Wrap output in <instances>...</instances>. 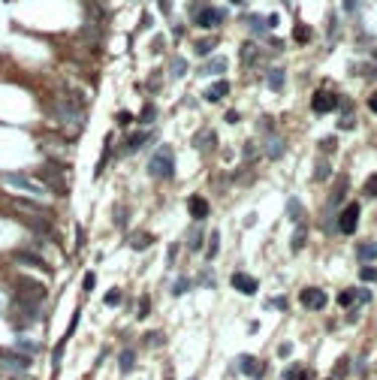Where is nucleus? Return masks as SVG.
Here are the masks:
<instances>
[{"label":"nucleus","mask_w":377,"mask_h":380,"mask_svg":"<svg viewBox=\"0 0 377 380\" xmlns=\"http://www.w3.org/2000/svg\"><path fill=\"white\" fill-rule=\"evenodd\" d=\"M45 302V287L30 281V278H18L15 281V308H21L27 317L36 314V308Z\"/></svg>","instance_id":"nucleus-1"},{"label":"nucleus","mask_w":377,"mask_h":380,"mask_svg":"<svg viewBox=\"0 0 377 380\" xmlns=\"http://www.w3.org/2000/svg\"><path fill=\"white\" fill-rule=\"evenodd\" d=\"M148 172H151L154 178H160V181H166V178L175 175V154H172L169 145H160V148L151 154V160H148Z\"/></svg>","instance_id":"nucleus-2"},{"label":"nucleus","mask_w":377,"mask_h":380,"mask_svg":"<svg viewBox=\"0 0 377 380\" xmlns=\"http://www.w3.org/2000/svg\"><path fill=\"white\" fill-rule=\"evenodd\" d=\"M3 184H6V187H18V190H24V193H30V196H39V199L48 196V187H45L42 181L27 178V175H21V172H9V175H3Z\"/></svg>","instance_id":"nucleus-3"},{"label":"nucleus","mask_w":377,"mask_h":380,"mask_svg":"<svg viewBox=\"0 0 377 380\" xmlns=\"http://www.w3.org/2000/svg\"><path fill=\"white\" fill-rule=\"evenodd\" d=\"M30 368V356L18 353V350H0V371L6 374H24Z\"/></svg>","instance_id":"nucleus-4"},{"label":"nucleus","mask_w":377,"mask_h":380,"mask_svg":"<svg viewBox=\"0 0 377 380\" xmlns=\"http://www.w3.org/2000/svg\"><path fill=\"white\" fill-rule=\"evenodd\" d=\"M263 148H266V154L269 157H284V148H287V142H284V136L281 133H275L272 127H269V118H263Z\"/></svg>","instance_id":"nucleus-5"},{"label":"nucleus","mask_w":377,"mask_h":380,"mask_svg":"<svg viewBox=\"0 0 377 380\" xmlns=\"http://www.w3.org/2000/svg\"><path fill=\"white\" fill-rule=\"evenodd\" d=\"M63 172H66V169H60L57 163H45L39 175H42V184H45L48 190H57V193H66V187H69V184H66V175H63Z\"/></svg>","instance_id":"nucleus-6"},{"label":"nucleus","mask_w":377,"mask_h":380,"mask_svg":"<svg viewBox=\"0 0 377 380\" xmlns=\"http://www.w3.org/2000/svg\"><path fill=\"white\" fill-rule=\"evenodd\" d=\"M12 208L21 211V214H27V217H45V220L54 217V211H51L48 205H42V202H30V199H15Z\"/></svg>","instance_id":"nucleus-7"},{"label":"nucleus","mask_w":377,"mask_h":380,"mask_svg":"<svg viewBox=\"0 0 377 380\" xmlns=\"http://www.w3.org/2000/svg\"><path fill=\"white\" fill-rule=\"evenodd\" d=\"M311 109H314V115L335 112V109H338V97H335L332 91H317V94L311 97Z\"/></svg>","instance_id":"nucleus-8"},{"label":"nucleus","mask_w":377,"mask_h":380,"mask_svg":"<svg viewBox=\"0 0 377 380\" xmlns=\"http://www.w3.org/2000/svg\"><path fill=\"white\" fill-rule=\"evenodd\" d=\"M347 187H350V178H347V175H338V178H335V184H332V190H329L326 211H335V208L344 202V196H347Z\"/></svg>","instance_id":"nucleus-9"},{"label":"nucleus","mask_w":377,"mask_h":380,"mask_svg":"<svg viewBox=\"0 0 377 380\" xmlns=\"http://www.w3.org/2000/svg\"><path fill=\"white\" fill-rule=\"evenodd\" d=\"M193 148H196V151H202V154L217 151V133H214L211 127H202L199 133H193Z\"/></svg>","instance_id":"nucleus-10"},{"label":"nucleus","mask_w":377,"mask_h":380,"mask_svg":"<svg viewBox=\"0 0 377 380\" xmlns=\"http://www.w3.org/2000/svg\"><path fill=\"white\" fill-rule=\"evenodd\" d=\"M356 223H359V205L350 202V205L338 214V230H341L344 236H353V233H356Z\"/></svg>","instance_id":"nucleus-11"},{"label":"nucleus","mask_w":377,"mask_h":380,"mask_svg":"<svg viewBox=\"0 0 377 380\" xmlns=\"http://www.w3.org/2000/svg\"><path fill=\"white\" fill-rule=\"evenodd\" d=\"M299 302H302L308 311H323V308H326V293L317 290V287H305V290L299 293Z\"/></svg>","instance_id":"nucleus-12"},{"label":"nucleus","mask_w":377,"mask_h":380,"mask_svg":"<svg viewBox=\"0 0 377 380\" xmlns=\"http://www.w3.org/2000/svg\"><path fill=\"white\" fill-rule=\"evenodd\" d=\"M230 284H233L239 293H245V296H254V293H257V287H260V284H257V278H251V275H245V272H236V275L230 278Z\"/></svg>","instance_id":"nucleus-13"},{"label":"nucleus","mask_w":377,"mask_h":380,"mask_svg":"<svg viewBox=\"0 0 377 380\" xmlns=\"http://www.w3.org/2000/svg\"><path fill=\"white\" fill-rule=\"evenodd\" d=\"M223 21V9H214V6H205L202 12H196V24L199 27H214Z\"/></svg>","instance_id":"nucleus-14"},{"label":"nucleus","mask_w":377,"mask_h":380,"mask_svg":"<svg viewBox=\"0 0 377 380\" xmlns=\"http://www.w3.org/2000/svg\"><path fill=\"white\" fill-rule=\"evenodd\" d=\"M15 263L33 266V269H39V272H48V263H45L39 254H33V251H15Z\"/></svg>","instance_id":"nucleus-15"},{"label":"nucleus","mask_w":377,"mask_h":380,"mask_svg":"<svg viewBox=\"0 0 377 380\" xmlns=\"http://www.w3.org/2000/svg\"><path fill=\"white\" fill-rule=\"evenodd\" d=\"M227 94H230V82H227V79H217L214 85L205 88V100H208V103H217V100H223Z\"/></svg>","instance_id":"nucleus-16"},{"label":"nucleus","mask_w":377,"mask_h":380,"mask_svg":"<svg viewBox=\"0 0 377 380\" xmlns=\"http://www.w3.org/2000/svg\"><path fill=\"white\" fill-rule=\"evenodd\" d=\"M187 208H190V217H193V220H205V217H208V202H205L202 196H190Z\"/></svg>","instance_id":"nucleus-17"},{"label":"nucleus","mask_w":377,"mask_h":380,"mask_svg":"<svg viewBox=\"0 0 377 380\" xmlns=\"http://www.w3.org/2000/svg\"><path fill=\"white\" fill-rule=\"evenodd\" d=\"M356 302H368V293H362V290H344V293L338 296V305H341V308H353Z\"/></svg>","instance_id":"nucleus-18"},{"label":"nucleus","mask_w":377,"mask_h":380,"mask_svg":"<svg viewBox=\"0 0 377 380\" xmlns=\"http://www.w3.org/2000/svg\"><path fill=\"white\" fill-rule=\"evenodd\" d=\"M217 72H227V57H211L208 63L199 66V75H217Z\"/></svg>","instance_id":"nucleus-19"},{"label":"nucleus","mask_w":377,"mask_h":380,"mask_svg":"<svg viewBox=\"0 0 377 380\" xmlns=\"http://www.w3.org/2000/svg\"><path fill=\"white\" fill-rule=\"evenodd\" d=\"M148 139H151V133H148V130H139V133H133V136L127 139L124 151H127V154H136V151H139V148H142V145H145Z\"/></svg>","instance_id":"nucleus-20"},{"label":"nucleus","mask_w":377,"mask_h":380,"mask_svg":"<svg viewBox=\"0 0 377 380\" xmlns=\"http://www.w3.org/2000/svg\"><path fill=\"white\" fill-rule=\"evenodd\" d=\"M305 242H308V226H305V220L296 226V233H293V239H290V251L293 254H299L302 248H305Z\"/></svg>","instance_id":"nucleus-21"},{"label":"nucleus","mask_w":377,"mask_h":380,"mask_svg":"<svg viewBox=\"0 0 377 380\" xmlns=\"http://www.w3.org/2000/svg\"><path fill=\"white\" fill-rule=\"evenodd\" d=\"M239 371L242 374H248V377H260V362L254 359V356H239Z\"/></svg>","instance_id":"nucleus-22"},{"label":"nucleus","mask_w":377,"mask_h":380,"mask_svg":"<svg viewBox=\"0 0 377 380\" xmlns=\"http://www.w3.org/2000/svg\"><path fill=\"white\" fill-rule=\"evenodd\" d=\"M39 145H42V148H45L48 154H57V157H60V154L66 151L63 139H54V136H42V139H39Z\"/></svg>","instance_id":"nucleus-23"},{"label":"nucleus","mask_w":377,"mask_h":380,"mask_svg":"<svg viewBox=\"0 0 377 380\" xmlns=\"http://www.w3.org/2000/svg\"><path fill=\"white\" fill-rule=\"evenodd\" d=\"M248 24L254 27V30H251L254 36H266V33H269V30H266V27H269V18H263V15H257V12L248 15Z\"/></svg>","instance_id":"nucleus-24"},{"label":"nucleus","mask_w":377,"mask_h":380,"mask_svg":"<svg viewBox=\"0 0 377 380\" xmlns=\"http://www.w3.org/2000/svg\"><path fill=\"white\" fill-rule=\"evenodd\" d=\"M151 242H154L151 233H133V236H130V248H133V251H145Z\"/></svg>","instance_id":"nucleus-25"},{"label":"nucleus","mask_w":377,"mask_h":380,"mask_svg":"<svg viewBox=\"0 0 377 380\" xmlns=\"http://www.w3.org/2000/svg\"><path fill=\"white\" fill-rule=\"evenodd\" d=\"M187 251H193V254H199V251H202V223H196V226L190 230V239H187Z\"/></svg>","instance_id":"nucleus-26"},{"label":"nucleus","mask_w":377,"mask_h":380,"mask_svg":"<svg viewBox=\"0 0 377 380\" xmlns=\"http://www.w3.org/2000/svg\"><path fill=\"white\" fill-rule=\"evenodd\" d=\"M112 214H115V226H118V230H124V226H127V217H130V208H127L124 202H115Z\"/></svg>","instance_id":"nucleus-27"},{"label":"nucleus","mask_w":377,"mask_h":380,"mask_svg":"<svg viewBox=\"0 0 377 380\" xmlns=\"http://www.w3.org/2000/svg\"><path fill=\"white\" fill-rule=\"evenodd\" d=\"M217 42H220L217 36H208V39H199V42H196V54H199V57H205V54H211V51L217 48Z\"/></svg>","instance_id":"nucleus-28"},{"label":"nucleus","mask_w":377,"mask_h":380,"mask_svg":"<svg viewBox=\"0 0 377 380\" xmlns=\"http://www.w3.org/2000/svg\"><path fill=\"white\" fill-rule=\"evenodd\" d=\"M217 251H220V233L214 230V233H208V248H205V257H208V260H214V257H217Z\"/></svg>","instance_id":"nucleus-29"},{"label":"nucleus","mask_w":377,"mask_h":380,"mask_svg":"<svg viewBox=\"0 0 377 380\" xmlns=\"http://www.w3.org/2000/svg\"><path fill=\"white\" fill-rule=\"evenodd\" d=\"M15 350L24 353V356H36V353H42V344H36V341H18Z\"/></svg>","instance_id":"nucleus-30"},{"label":"nucleus","mask_w":377,"mask_h":380,"mask_svg":"<svg viewBox=\"0 0 377 380\" xmlns=\"http://www.w3.org/2000/svg\"><path fill=\"white\" fill-rule=\"evenodd\" d=\"M242 60H245V63H257V60H260V51H257V45L245 42V45H242Z\"/></svg>","instance_id":"nucleus-31"},{"label":"nucleus","mask_w":377,"mask_h":380,"mask_svg":"<svg viewBox=\"0 0 377 380\" xmlns=\"http://www.w3.org/2000/svg\"><path fill=\"white\" fill-rule=\"evenodd\" d=\"M169 72H172L175 79H181V75L187 72V60H184V57H172V63H169Z\"/></svg>","instance_id":"nucleus-32"},{"label":"nucleus","mask_w":377,"mask_h":380,"mask_svg":"<svg viewBox=\"0 0 377 380\" xmlns=\"http://www.w3.org/2000/svg\"><path fill=\"white\" fill-rule=\"evenodd\" d=\"M269 88H272V91H281V88H284V69H281V66L269 72Z\"/></svg>","instance_id":"nucleus-33"},{"label":"nucleus","mask_w":377,"mask_h":380,"mask_svg":"<svg viewBox=\"0 0 377 380\" xmlns=\"http://www.w3.org/2000/svg\"><path fill=\"white\" fill-rule=\"evenodd\" d=\"M329 172H332V166H329L326 160H317V166H314V181H323V178H329Z\"/></svg>","instance_id":"nucleus-34"},{"label":"nucleus","mask_w":377,"mask_h":380,"mask_svg":"<svg viewBox=\"0 0 377 380\" xmlns=\"http://www.w3.org/2000/svg\"><path fill=\"white\" fill-rule=\"evenodd\" d=\"M118 365H121V371H124V374H127V371H130V368H133V365H136V356H133V353H130V350H124V353H121V356H118Z\"/></svg>","instance_id":"nucleus-35"},{"label":"nucleus","mask_w":377,"mask_h":380,"mask_svg":"<svg viewBox=\"0 0 377 380\" xmlns=\"http://www.w3.org/2000/svg\"><path fill=\"white\" fill-rule=\"evenodd\" d=\"M356 254H359V260H362V263H368V260H377V245H362V248H359Z\"/></svg>","instance_id":"nucleus-36"},{"label":"nucleus","mask_w":377,"mask_h":380,"mask_svg":"<svg viewBox=\"0 0 377 380\" xmlns=\"http://www.w3.org/2000/svg\"><path fill=\"white\" fill-rule=\"evenodd\" d=\"M190 287H193V284H190V278H178V281L172 284V293H175V296H184Z\"/></svg>","instance_id":"nucleus-37"},{"label":"nucleus","mask_w":377,"mask_h":380,"mask_svg":"<svg viewBox=\"0 0 377 380\" xmlns=\"http://www.w3.org/2000/svg\"><path fill=\"white\" fill-rule=\"evenodd\" d=\"M293 36H296V42H308V39H311V27H305V24H296Z\"/></svg>","instance_id":"nucleus-38"},{"label":"nucleus","mask_w":377,"mask_h":380,"mask_svg":"<svg viewBox=\"0 0 377 380\" xmlns=\"http://www.w3.org/2000/svg\"><path fill=\"white\" fill-rule=\"evenodd\" d=\"M154 118H157V109H154V103H148V106L142 109V115H139V121H142V124H151Z\"/></svg>","instance_id":"nucleus-39"},{"label":"nucleus","mask_w":377,"mask_h":380,"mask_svg":"<svg viewBox=\"0 0 377 380\" xmlns=\"http://www.w3.org/2000/svg\"><path fill=\"white\" fill-rule=\"evenodd\" d=\"M142 341H145V347H160L163 344V332H148Z\"/></svg>","instance_id":"nucleus-40"},{"label":"nucleus","mask_w":377,"mask_h":380,"mask_svg":"<svg viewBox=\"0 0 377 380\" xmlns=\"http://www.w3.org/2000/svg\"><path fill=\"white\" fill-rule=\"evenodd\" d=\"M284 380H308V371H305L302 365H296V368H290V371L284 374Z\"/></svg>","instance_id":"nucleus-41"},{"label":"nucleus","mask_w":377,"mask_h":380,"mask_svg":"<svg viewBox=\"0 0 377 380\" xmlns=\"http://www.w3.org/2000/svg\"><path fill=\"white\" fill-rule=\"evenodd\" d=\"M287 208H290V214H293V217H296V220H299V223H302V220H305V208H302V205H299V202H296V199H290V205H287Z\"/></svg>","instance_id":"nucleus-42"},{"label":"nucleus","mask_w":377,"mask_h":380,"mask_svg":"<svg viewBox=\"0 0 377 380\" xmlns=\"http://www.w3.org/2000/svg\"><path fill=\"white\" fill-rule=\"evenodd\" d=\"M359 278H362V281H377V269H374V266H362Z\"/></svg>","instance_id":"nucleus-43"},{"label":"nucleus","mask_w":377,"mask_h":380,"mask_svg":"<svg viewBox=\"0 0 377 380\" xmlns=\"http://www.w3.org/2000/svg\"><path fill=\"white\" fill-rule=\"evenodd\" d=\"M365 196H371V199L377 196V175H371V178L365 181Z\"/></svg>","instance_id":"nucleus-44"},{"label":"nucleus","mask_w":377,"mask_h":380,"mask_svg":"<svg viewBox=\"0 0 377 380\" xmlns=\"http://www.w3.org/2000/svg\"><path fill=\"white\" fill-rule=\"evenodd\" d=\"M335 145H338V142H335V139L329 136V139H323V142H320V151H326V154H332V151H335Z\"/></svg>","instance_id":"nucleus-45"},{"label":"nucleus","mask_w":377,"mask_h":380,"mask_svg":"<svg viewBox=\"0 0 377 380\" xmlns=\"http://www.w3.org/2000/svg\"><path fill=\"white\" fill-rule=\"evenodd\" d=\"M257 151H260L257 142H248V145H245V157H248V160H257Z\"/></svg>","instance_id":"nucleus-46"},{"label":"nucleus","mask_w":377,"mask_h":380,"mask_svg":"<svg viewBox=\"0 0 377 380\" xmlns=\"http://www.w3.org/2000/svg\"><path fill=\"white\" fill-rule=\"evenodd\" d=\"M121 302V290H109L106 293V305H118Z\"/></svg>","instance_id":"nucleus-47"},{"label":"nucleus","mask_w":377,"mask_h":380,"mask_svg":"<svg viewBox=\"0 0 377 380\" xmlns=\"http://www.w3.org/2000/svg\"><path fill=\"white\" fill-rule=\"evenodd\" d=\"M148 88H151V91H160V72H154V75H151V82H148Z\"/></svg>","instance_id":"nucleus-48"},{"label":"nucleus","mask_w":377,"mask_h":380,"mask_svg":"<svg viewBox=\"0 0 377 380\" xmlns=\"http://www.w3.org/2000/svg\"><path fill=\"white\" fill-rule=\"evenodd\" d=\"M148 308H151V302H148V296H145V299L139 302V317H145V314H148Z\"/></svg>","instance_id":"nucleus-49"},{"label":"nucleus","mask_w":377,"mask_h":380,"mask_svg":"<svg viewBox=\"0 0 377 380\" xmlns=\"http://www.w3.org/2000/svg\"><path fill=\"white\" fill-rule=\"evenodd\" d=\"M130 121H133L130 112H118V124H130Z\"/></svg>","instance_id":"nucleus-50"},{"label":"nucleus","mask_w":377,"mask_h":380,"mask_svg":"<svg viewBox=\"0 0 377 380\" xmlns=\"http://www.w3.org/2000/svg\"><path fill=\"white\" fill-rule=\"evenodd\" d=\"M199 284H205V287H214V278H211V275H208V272H205V275H202V278H199Z\"/></svg>","instance_id":"nucleus-51"},{"label":"nucleus","mask_w":377,"mask_h":380,"mask_svg":"<svg viewBox=\"0 0 377 380\" xmlns=\"http://www.w3.org/2000/svg\"><path fill=\"white\" fill-rule=\"evenodd\" d=\"M94 284H97V278H94V275H85V290H94Z\"/></svg>","instance_id":"nucleus-52"},{"label":"nucleus","mask_w":377,"mask_h":380,"mask_svg":"<svg viewBox=\"0 0 377 380\" xmlns=\"http://www.w3.org/2000/svg\"><path fill=\"white\" fill-rule=\"evenodd\" d=\"M368 109H371V112L377 115V91L371 94V97H368Z\"/></svg>","instance_id":"nucleus-53"},{"label":"nucleus","mask_w":377,"mask_h":380,"mask_svg":"<svg viewBox=\"0 0 377 380\" xmlns=\"http://www.w3.org/2000/svg\"><path fill=\"white\" fill-rule=\"evenodd\" d=\"M269 308H287V302H284V299H272Z\"/></svg>","instance_id":"nucleus-54"},{"label":"nucleus","mask_w":377,"mask_h":380,"mask_svg":"<svg viewBox=\"0 0 377 380\" xmlns=\"http://www.w3.org/2000/svg\"><path fill=\"white\" fill-rule=\"evenodd\" d=\"M344 9H347V12H356V0H344Z\"/></svg>","instance_id":"nucleus-55"},{"label":"nucleus","mask_w":377,"mask_h":380,"mask_svg":"<svg viewBox=\"0 0 377 380\" xmlns=\"http://www.w3.org/2000/svg\"><path fill=\"white\" fill-rule=\"evenodd\" d=\"M233 3H245V0H233Z\"/></svg>","instance_id":"nucleus-56"},{"label":"nucleus","mask_w":377,"mask_h":380,"mask_svg":"<svg viewBox=\"0 0 377 380\" xmlns=\"http://www.w3.org/2000/svg\"><path fill=\"white\" fill-rule=\"evenodd\" d=\"M190 380H196V377H190Z\"/></svg>","instance_id":"nucleus-57"},{"label":"nucleus","mask_w":377,"mask_h":380,"mask_svg":"<svg viewBox=\"0 0 377 380\" xmlns=\"http://www.w3.org/2000/svg\"><path fill=\"white\" fill-rule=\"evenodd\" d=\"M374 60H377V54H374Z\"/></svg>","instance_id":"nucleus-58"}]
</instances>
